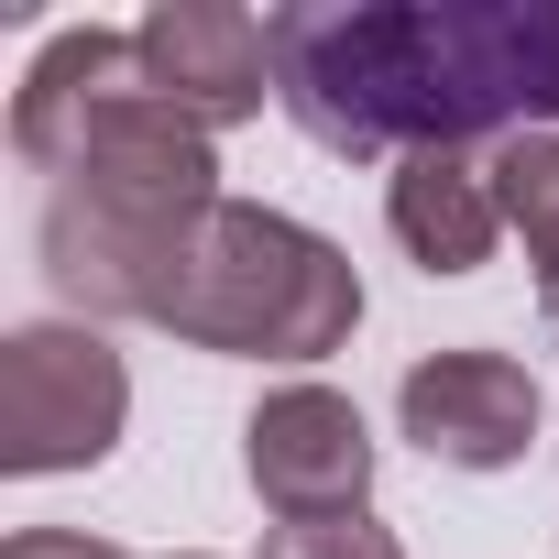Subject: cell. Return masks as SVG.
I'll return each mask as SVG.
<instances>
[{"label": "cell", "mask_w": 559, "mask_h": 559, "mask_svg": "<svg viewBox=\"0 0 559 559\" xmlns=\"http://www.w3.org/2000/svg\"><path fill=\"white\" fill-rule=\"evenodd\" d=\"M319 154H461L559 121V0H297L263 23Z\"/></svg>", "instance_id": "6da1fadb"}, {"label": "cell", "mask_w": 559, "mask_h": 559, "mask_svg": "<svg viewBox=\"0 0 559 559\" xmlns=\"http://www.w3.org/2000/svg\"><path fill=\"white\" fill-rule=\"evenodd\" d=\"M132 319L176 330L187 352H241V362H330L362 319V274L341 241H319L286 209L219 198L176 241H154Z\"/></svg>", "instance_id": "7a4b0ae2"}, {"label": "cell", "mask_w": 559, "mask_h": 559, "mask_svg": "<svg viewBox=\"0 0 559 559\" xmlns=\"http://www.w3.org/2000/svg\"><path fill=\"white\" fill-rule=\"evenodd\" d=\"M132 417V373L99 330H12L0 341V472H88Z\"/></svg>", "instance_id": "3957f363"}, {"label": "cell", "mask_w": 559, "mask_h": 559, "mask_svg": "<svg viewBox=\"0 0 559 559\" xmlns=\"http://www.w3.org/2000/svg\"><path fill=\"white\" fill-rule=\"evenodd\" d=\"M241 472H252V493L286 515V526H308V515H362V493H373V428H362L352 395L286 384V395L252 406Z\"/></svg>", "instance_id": "277c9868"}, {"label": "cell", "mask_w": 559, "mask_h": 559, "mask_svg": "<svg viewBox=\"0 0 559 559\" xmlns=\"http://www.w3.org/2000/svg\"><path fill=\"white\" fill-rule=\"evenodd\" d=\"M406 439L450 472H515L537 439V373L515 352H428L395 395Z\"/></svg>", "instance_id": "5b68a950"}, {"label": "cell", "mask_w": 559, "mask_h": 559, "mask_svg": "<svg viewBox=\"0 0 559 559\" xmlns=\"http://www.w3.org/2000/svg\"><path fill=\"white\" fill-rule=\"evenodd\" d=\"M132 45H143L154 88H165L198 132H230V121H252V110L274 99V45H263L252 12H230V0H154Z\"/></svg>", "instance_id": "8992f818"}, {"label": "cell", "mask_w": 559, "mask_h": 559, "mask_svg": "<svg viewBox=\"0 0 559 559\" xmlns=\"http://www.w3.org/2000/svg\"><path fill=\"white\" fill-rule=\"evenodd\" d=\"M384 219H395V241H406L428 274H472V263H493L504 198H493V165L406 154V165H395V187H384Z\"/></svg>", "instance_id": "52a82bcc"}, {"label": "cell", "mask_w": 559, "mask_h": 559, "mask_svg": "<svg viewBox=\"0 0 559 559\" xmlns=\"http://www.w3.org/2000/svg\"><path fill=\"white\" fill-rule=\"evenodd\" d=\"M493 198H504V219H515L526 252H537V308H548V330H559V132H515V143L493 154Z\"/></svg>", "instance_id": "ba28073f"}, {"label": "cell", "mask_w": 559, "mask_h": 559, "mask_svg": "<svg viewBox=\"0 0 559 559\" xmlns=\"http://www.w3.org/2000/svg\"><path fill=\"white\" fill-rule=\"evenodd\" d=\"M263 559H406V548H395V526H373V515H308V526H274Z\"/></svg>", "instance_id": "9c48e42d"}, {"label": "cell", "mask_w": 559, "mask_h": 559, "mask_svg": "<svg viewBox=\"0 0 559 559\" xmlns=\"http://www.w3.org/2000/svg\"><path fill=\"white\" fill-rule=\"evenodd\" d=\"M0 559H132V548H110V537H78V526H23Z\"/></svg>", "instance_id": "30bf717a"}]
</instances>
